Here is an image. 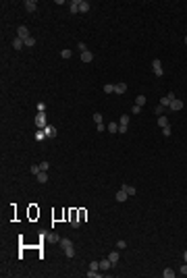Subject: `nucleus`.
<instances>
[{
  "instance_id": "nucleus-2",
  "label": "nucleus",
  "mask_w": 187,
  "mask_h": 278,
  "mask_svg": "<svg viewBox=\"0 0 187 278\" xmlns=\"http://www.w3.org/2000/svg\"><path fill=\"white\" fill-rule=\"evenodd\" d=\"M36 127H38V129H46L48 127L46 112H38V114H36Z\"/></svg>"
},
{
  "instance_id": "nucleus-22",
  "label": "nucleus",
  "mask_w": 187,
  "mask_h": 278,
  "mask_svg": "<svg viewBox=\"0 0 187 278\" xmlns=\"http://www.w3.org/2000/svg\"><path fill=\"white\" fill-rule=\"evenodd\" d=\"M175 274H177V272H173L171 268H166V270H162V276H164V278H173V276H175Z\"/></svg>"
},
{
  "instance_id": "nucleus-28",
  "label": "nucleus",
  "mask_w": 187,
  "mask_h": 278,
  "mask_svg": "<svg viewBox=\"0 0 187 278\" xmlns=\"http://www.w3.org/2000/svg\"><path fill=\"white\" fill-rule=\"evenodd\" d=\"M23 42H25V46H33V44H36V38H31V35H29V38H27V40H23Z\"/></svg>"
},
{
  "instance_id": "nucleus-30",
  "label": "nucleus",
  "mask_w": 187,
  "mask_h": 278,
  "mask_svg": "<svg viewBox=\"0 0 187 278\" xmlns=\"http://www.w3.org/2000/svg\"><path fill=\"white\" fill-rule=\"evenodd\" d=\"M121 125L129 127V116H127V114H123V116H121Z\"/></svg>"
},
{
  "instance_id": "nucleus-7",
  "label": "nucleus",
  "mask_w": 187,
  "mask_h": 278,
  "mask_svg": "<svg viewBox=\"0 0 187 278\" xmlns=\"http://www.w3.org/2000/svg\"><path fill=\"white\" fill-rule=\"evenodd\" d=\"M168 108H171V110H175V112H179V110H181V108H183V102H181V100H177V98H175V100H173V102H171V106H168Z\"/></svg>"
},
{
  "instance_id": "nucleus-18",
  "label": "nucleus",
  "mask_w": 187,
  "mask_h": 278,
  "mask_svg": "<svg viewBox=\"0 0 187 278\" xmlns=\"http://www.w3.org/2000/svg\"><path fill=\"white\" fill-rule=\"evenodd\" d=\"M121 189H123V191H125L127 195H135V187H131V185H123Z\"/></svg>"
},
{
  "instance_id": "nucleus-8",
  "label": "nucleus",
  "mask_w": 187,
  "mask_h": 278,
  "mask_svg": "<svg viewBox=\"0 0 187 278\" xmlns=\"http://www.w3.org/2000/svg\"><path fill=\"white\" fill-rule=\"evenodd\" d=\"M112 266H114V264H112V262H110V260H108V257H106V260H102V262H100V270H102V272H106V270H110V268H112Z\"/></svg>"
},
{
  "instance_id": "nucleus-3",
  "label": "nucleus",
  "mask_w": 187,
  "mask_h": 278,
  "mask_svg": "<svg viewBox=\"0 0 187 278\" xmlns=\"http://www.w3.org/2000/svg\"><path fill=\"white\" fill-rule=\"evenodd\" d=\"M152 71H154V75H156V77H162V75H164L162 62H160L158 58H154V60H152Z\"/></svg>"
},
{
  "instance_id": "nucleus-35",
  "label": "nucleus",
  "mask_w": 187,
  "mask_h": 278,
  "mask_svg": "<svg viewBox=\"0 0 187 278\" xmlns=\"http://www.w3.org/2000/svg\"><path fill=\"white\" fill-rule=\"evenodd\" d=\"M162 135H164V137H168V135H171V125H168V127H164V129H162Z\"/></svg>"
},
{
  "instance_id": "nucleus-14",
  "label": "nucleus",
  "mask_w": 187,
  "mask_h": 278,
  "mask_svg": "<svg viewBox=\"0 0 187 278\" xmlns=\"http://www.w3.org/2000/svg\"><path fill=\"white\" fill-rule=\"evenodd\" d=\"M25 46V42H23V40H21V38H17V40H13V48H15V50H21V48Z\"/></svg>"
},
{
  "instance_id": "nucleus-36",
  "label": "nucleus",
  "mask_w": 187,
  "mask_h": 278,
  "mask_svg": "<svg viewBox=\"0 0 187 278\" xmlns=\"http://www.w3.org/2000/svg\"><path fill=\"white\" fill-rule=\"evenodd\" d=\"M125 247H127V243H125V241H121V239H119V243H117V249H125Z\"/></svg>"
},
{
  "instance_id": "nucleus-38",
  "label": "nucleus",
  "mask_w": 187,
  "mask_h": 278,
  "mask_svg": "<svg viewBox=\"0 0 187 278\" xmlns=\"http://www.w3.org/2000/svg\"><path fill=\"white\" fill-rule=\"evenodd\" d=\"M127 129H129V127H125V125H119V133H121V135H123V133H127Z\"/></svg>"
},
{
  "instance_id": "nucleus-27",
  "label": "nucleus",
  "mask_w": 187,
  "mask_h": 278,
  "mask_svg": "<svg viewBox=\"0 0 187 278\" xmlns=\"http://www.w3.org/2000/svg\"><path fill=\"white\" fill-rule=\"evenodd\" d=\"M94 123H96V125L102 123V114H100V112H94Z\"/></svg>"
},
{
  "instance_id": "nucleus-11",
  "label": "nucleus",
  "mask_w": 187,
  "mask_h": 278,
  "mask_svg": "<svg viewBox=\"0 0 187 278\" xmlns=\"http://www.w3.org/2000/svg\"><path fill=\"white\" fill-rule=\"evenodd\" d=\"M119 255H121V253H119V249H114V251H110V253H108V260H110L112 264H117V262H119Z\"/></svg>"
},
{
  "instance_id": "nucleus-6",
  "label": "nucleus",
  "mask_w": 187,
  "mask_h": 278,
  "mask_svg": "<svg viewBox=\"0 0 187 278\" xmlns=\"http://www.w3.org/2000/svg\"><path fill=\"white\" fill-rule=\"evenodd\" d=\"M77 8H79V13H88L90 10V2L88 0H77Z\"/></svg>"
},
{
  "instance_id": "nucleus-20",
  "label": "nucleus",
  "mask_w": 187,
  "mask_h": 278,
  "mask_svg": "<svg viewBox=\"0 0 187 278\" xmlns=\"http://www.w3.org/2000/svg\"><path fill=\"white\" fill-rule=\"evenodd\" d=\"M36 177H38V181H40V183H46V181H48V174L44 172V170H40V172H38Z\"/></svg>"
},
{
  "instance_id": "nucleus-21",
  "label": "nucleus",
  "mask_w": 187,
  "mask_h": 278,
  "mask_svg": "<svg viewBox=\"0 0 187 278\" xmlns=\"http://www.w3.org/2000/svg\"><path fill=\"white\" fill-rule=\"evenodd\" d=\"M69 10H71V15H75V13H79V8H77V0H73V2L69 4Z\"/></svg>"
},
{
  "instance_id": "nucleus-1",
  "label": "nucleus",
  "mask_w": 187,
  "mask_h": 278,
  "mask_svg": "<svg viewBox=\"0 0 187 278\" xmlns=\"http://www.w3.org/2000/svg\"><path fill=\"white\" fill-rule=\"evenodd\" d=\"M58 243H60V247L65 249V255H67L69 260L75 257V247H73V241H71V239H60Z\"/></svg>"
},
{
  "instance_id": "nucleus-33",
  "label": "nucleus",
  "mask_w": 187,
  "mask_h": 278,
  "mask_svg": "<svg viewBox=\"0 0 187 278\" xmlns=\"http://www.w3.org/2000/svg\"><path fill=\"white\" fill-rule=\"evenodd\" d=\"M48 239H50V241H54V243H56V241H60V237H58L56 232H52V234H48Z\"/></svg>"
},
{
  "instance_id": "nucleus-5",
  "label": "nucleus",
  "mask_w": 187,
  "mask_h": 278,
  "mask_svg": "<svg viewBox=\"0 0 187 278\" xmlns=\"http://www.w3.org/2000/svg\"><path fill=\"white\" fill-rule=\"evenodd\" d=\"M25 10H27V13H36V10H38V2H36V0H27V2H25Z\"/></svg>"
},
{
  "instance_id": "nucleus-37",
  "label": "nucleus",
  "mask_w": 187,
  "mask_h": 278,
  "mask_svg": "<svg viewBox=\"0 0 187 278\" xmlns=\"http://www.w3.org/2000/svg\"><path fill=\"white\" fill-rule=\"evenodd\" d=\"M40 168H42V170H44V172H46L48 168H50V162H42V164H40Z\"/></svg>"
},
{
  "instance_id": "nucleus-31",
  "label": "nucleus",
  "mask_w": 187,
  "mask_h": 278,
  "mask_svg": "<svg viewBox=\"0 0 187 278\" xmlns=\"http://www.w3.org/2000/svg\"><path fill=\"white\" fill-rule=\"evenodd\" d=\"M77 50H79L81 54H83V52H88V48H85V44H83V42H79V44H77Z\"/></svg>"
},
{
  "instance_id": "nucleus-32",
  "label": "nucleus",
  "mask_w": 187,
  "mask_h": 278,
  "mask_svg": "<svg viewBox=\"0 0 187 278\" xmlns=\"http://www.w3.org/2000/svg\"><path fill=\"white\" fill-rule=\"evenodd\" d=\"M38 112H46V104L44 102H38Z\"/></svg>"
},
{
  "instance_id": "nucleus-10",
  "label": "nucleus",
  "mask_w": 187,
  "mask_h": 278,
  "mask_svg": "<svg viewBox=\"0 0 187 278\" xmlns=\"http://www.w3.org/2000/svg\"><path fill=\"white\" fill-rule=\"evenodd\" d=\"M44 133H46V137H56V135H58V131H56L54 127H50V125L44 129Z\"/></svg>"
},
{
  "instance_id": "nucleus-17",
  "label": "nucleus",
  "mask_w": 187,
  "mask_h": 278,
  "mask_svg": "<svg viewBox=\"0 0 187 278\" xmlns=\"http://www.w3.org/2000/svg\"><path fill=\"white\" fill-rule=\"evenodd\" d=\"M158 125H160V127H162V129H164V127H168V125H171V123H168V118H166V116H164V114H162V116H158Z\"/></svg>"
},
{
  "instance_id": "nucleus-24",
  "label": "nucleus",
  "mask_w": 187,
  "mask_h": 278,
  "mask_svg": "<svg viewBox=\"0 0 187 278\" xmlns=\"http://www.w3.org/2000/svg\"><path fill=\"white\" fill-rule=\"evenodd\" d=\"M71 56H73V54H71V50H62V52H60V58H65V60H69Z\"/></svg>"
},
{
  "instance_id": "nucleus-9",
  "label": "nucleus",
  "mask_w": 187,
  "mask_h": 278,
  "mask_svg": "<svg viewBox=\"0 0 187 278\" xmlns=\"http://www.w3.org/2000/svg\"><path fill=\"white\" fill-rule=\"evenodd\" d=\"M125 92H127V83H117V85H114V93L123 95Z\"/></svg>"
},
{
  "instance_id": "nucleus-16",
  "label": "nucleus",
  "mask_w": 187,
  "mask_h": 278,
  "mask_svg": "<svg viewBox=\"0 0 187 278\" xmlns=\"http://www.w3.org/2000/svg\"><path fill=\"white\" fill-rule=\"evenodd\" d=\"M171 102H173V98H168V95L160 98V106H164V108H168V106H171Z\"/></svg>"
},
{
  "instance_id": "nucleus-29",
  "label": "nucleus",
  "mask_w": 187,
  "mask_h": 278,
  "mask_svg": "<svg viewBox=\"0 0 187 278\" xmlns=\"http://www.w3.org/2000/svg\"><path fill=\"white\" fill-rule=\"evenodd\" d=\"M90 270L98 272V270H100V262H92V264H90Z\"/></svg>"
},
{
  "instance_id": "nucleus-4",
  "label": "nucleus",
  "mask_w": 187,
  "mask_h": 278,
  "mask_svg": "<svg viewBox=\"0 0 187 278\" xmlns=\"http://www.w3.org/2000/svg\"><path fill=\"white\" fill-rule=\"evenodd\" d=\"M17 38H21V40H27V38H29V29H27L25 25H21V27L17 29Z\"/></svg>"
},
{
  "instance_id": "nucleus-25",
  "label": "nucleus",
  "mask_w": 187,
  "mask_h": 278,
  "mask_svg": "<svg viewBox=\"0 0 187 278\" xmlns=\"http://www.w3.org/2000/svg\"><path fill=\"white\" fill-rule=\"evenodd\" d=\"M114 92V85H112V83H106V85H104V93H112Z\"/></svg>"
},
{
  "instance_id": "nucleus-41",
  "label": "nucleus",
  "mask_w": 187,
  "mask_h": 278,
  "mask_svg": "<svg viewBox=\"0 0 187 278\" xmlns=\"http://www.w3.org/2000/svg\"><path fill=\"white\" fill-rule=\"evenodd\" d=\"M179 272H181V274H185V276H187V262L183 264V266H181V270H179Z\"/></svg>"
},
{
  "instance_id": "nucleus-34",
  "label": "nucleus",
  "mask_w": 187,
  "mask_h": 278,
  "mask_svg": "<svg viewBox=\"0 0 187 278\" xmlns=\"http://www.w3.org/2000/svg\"><path fill=\"white\" fill-rule=\"evenodd\" d=\"M88 276H90V278H100L102 274H100V272H94V270H90V272H88Z\"/></svg>"
},
{
  "instance_id": "nucleus-19",
  "label": "nucleus",
  "mask_w": 187,
  "mask_h": 278,
  "mask_svg": "<svg viewBox=\"0 0 187 278\" xmlns=\"http://www.w3.org/2000/svg\"><path fill=\"white\" fill-rule=\"evenodd\" d=\"M108 133H119V123H108Z\"/></svg>"
},
{
  "instance_id": "nucleus-26",
  "label": "nucleus",
  "mask_w": 187,
  "mask_h": 278,
  "mask_svg": "<svg viewBox=\"0 0 187 278\" xmlns=\"http://www.w3.org/2000/svg\"><path fill=\"white\" fill-rule=\"evenodd\" d=\"M164 110H166L164 106H156V108H154V112H156L158 116H162V114H164Z\"/></svg>"
},
{
  "instance_id": "nucleus-15",
  "label": "nucleus",
  "mask_w": 187,
  "mask_h": 278,
  "mask_svg": "<svg viewBox=\"0 0 187 278\" xmlns=\"http://www.w3.org/2000/svg\"><path fill=\"white\" fill-rule=\"evenodd\" d=\"M36 141H44V139H46V133H44V129H38V131H36Z\"/></svg>"
},
{
  "instance_id": "nucleus-42",
  "label": "nucleus",
  "mask_w": 187,
  "mask_h": 278,
  "mask_svg": "<svg viewBox=\"0 0 187 278\" xmlns=\"http://www.w3.org/2000/svg\"><path fill=\"white\" fill-rule=\"evenodd\" d=\"M183 260H185V262H187V251H185V253H183Z\"/></svg>"
},
{
  "instance_id": "nucleus-40",
  "label": "nucleus",
  "mask_w": 187,
  "mask_h": 278,
  "mask_svg": "<svg viewBox=\"0 0 187 278\" xmlns=\"http://www.w3.org/2000/svg\"><path fill=\"white\" fill-rule=\"evenodd\" d=\"M131 112H133V114H140V112H141V106H133V108H131Z\"/></svg>"
},
{
  "instance_id": "nucleus-39",
  "label": "nucleus",
  "mask_w": 187,
  "mask_h": 278,
  "mask_svg": "<svg viewBox=\"0 0 187 278\" xmlns=\"http://www.w3.org/2000/svg\"><path fill=\"white\" fill-rule=\"evenodd\" d=\"M40 170H42V168H40V166H38V164H33V166H31V172H33V174H38V172H40Z\"/></svg>"
},
{
  "instance_id": "nucleus-23",
  "label": "nucleus",
  "mask_w": 187,
  "mask_h": 278,
  "mask_svg": "<svg viewBox=\"0 0 187 278\" xmlns=\"http://www.w3.org/2000/svg\"><path fill=\"white\" fill-rule=\"evenodd\" d=\"M145 104V95H137L135 98V106H143Z\"/></svg>"
},
{
  "instance_id": "nucleus-43",
  "label": "nucleus",
  "mask_w": 187,
  "mask_h": 278,
  "mask_svg": "<svg viewBox=\"0 0 187 278\" xmlns=\"http://www.w3.org/2000/svg\"><path fill=\"white\" fill-rule=\"evenodd\" d=\"M185 44H187V35H185Z\"/></svg>"
},
{
  "instance_id": "nucleus-12",
  "label": "nucleus",
  "mask_w": 187,
  "mask_h": 278,
  "mask_svg": "<svg viewBox=\"0 0 187 278\" xmlns=\"http://www.w3.org/2000/svg\"><path fill=\"white\" fill-rule=\"evenodd\" d=\"M79 58H81L83 62H92V60H94V54H92V52H90V50H88V52H83V54H81Z\"/></svg>"
},
{
  "instance_id": "nucleus-13",
  "label": "nucleus",
  "mask_w": 187,
  "mask_h": 278,
  "mask_svg": "<svg viewBox=\"0 0 187 278\" xmlns=\"http://www.w3.org/2000/svg\"><path fill=\"white\" fill-rule=\"evenodd\" d=\"M127 197H129V195H127V193H125L123 189H121V191H117V201H119V203H123V201H125Z\"/></svg>"
}]
</instances>
